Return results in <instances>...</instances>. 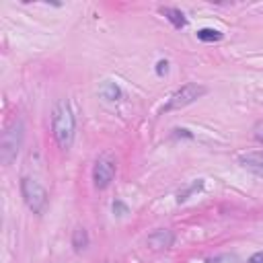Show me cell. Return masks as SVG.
Segmentation results:
<instances>
[{
    "label": "cell",
    "mask_w": 263,
    "mask_h": 263,
    "mask_svg": "<svg viewBox=\"0 0 263 263\" xmlns=\"http://www.w3.org/2000/svg\"><path fill=\"white\" fill-rule=\"evenodd\" d=\"M166 70H168V62H166V60H160V62L156 64V74L162 76V74H166Z\"/></svg>",
    "instance_id": "14"
},
{
    "label": "cell",
    "mask_w": 263,
    "mask_h": 263,
    "mask_svg": "<svg viewBox=\"0 0 263 263\" xmlns=\"http://www.w3.org/2000/svg\"><path fill=\"white\" fill-rule=\"evenodd\" d=\"M208 92L205 86L201 84H195V82H189V84H183L179 90H175L171 95V99L166 101V105L162 107V113H168V111H177V109H183L191 103H195L199 97H203Z\"/></svg>",
    "instance_id": "4"
},
{
    "label": "cell",
    "mask_w": 263,
    "mask_h": 263,
    "mask_svg": "<svg viewBox=\"0 0 263 263\" xmlns=\"http://www.w3.org/2000/svg\"><path fill=\"white\" fill-rule=\"evenodd\" d=\"M21 193H23V199H25L27 208L33 214H43L47 210V191L33 177H23L21 179Z\"/></svg>",
    "instance_id": "3"
},
{
    "label": "cell",
    "mask_w": 263,
    "mask_h": 263,
    "mask_svg": "<svg viewBox=\"0 0 263 263\" xmlns=\"http://www.w3.org/2000/svg\"><path fill=\"white\" fill-rule=\"evenodd\" d=\"M173 240H175V236H173L171 230L158 228V230H154V232L148 236V247L154 249V251H164V249L173 247Z\"/></svg>",
    "instance_id": "7"
},
{
    "label": "cell",
    "mask_w": 263,
    "mask_h": 263,
    "mask_svg": "<svg viewBox=\"0 0 263 263\" xmlns=\"http://www.w3.org/2000/svg\"><path fill=\"white\" fill-rule=\"evenodd\" d=\"M158 10H160L162 16H166V18L173 23L175 29H183V27L187 25V18H185V14H183L179 8H173V6H160Z\"/></svg>",
    "instance_id": "8"
},
{
    "label": "cell",
    "mask_w": 263,
    "mask_h": 263,
    "mask_svg": "<svg viewBox=\"0 0 263 263\" xmlns=\"http://www.w3.org/2000/svg\"><path fill=\"white\" fill-rule=\"evenodd\" d=\"M99 92H101L107 101H117V99L121 97V90H119V86H117L115 82H105Z\"/></svg>",
    "instance_id": "9"
},
{
    "label": "cell",
    "mask_w": 263,
    "mask_h": 263,
    "mask_svg": "<svg viewBox=\"0 0 263 263\" xmlns=\"http://www.w3.org/2000/svg\"><path fill=\"white\" fill-rule=\"evenodd\" d=\"M51 132L53 138L58 142V146L62 150H70L72 142H74V132H76V121H74V113L70 109V103L66 99H60L53 107L51 113Z\"/></svg>",
    "instance_id": "1"
},
{
    "label": "cell",
    "mask_w": 263,
    "mask_h": 263,
    "mask_svg": "<svg viewBox=\"0 0 263 263\" xmlns=\"http://www.w3.org/2000/svg\"><path fill=\"white\" fill-rule=\"evenodd\" d=\"M249 263H263V251H259V253H255V255H251V259H249Z\"/></svg>",
    "instance_id": "15"
},
{
    "label": "cell",
    "mask_w": 263,
    "mask_h": 263,
    "mask_svg": "<svg viewBox=\"0 0 263 263\" xmlns=\"http://www.w3.org/2000/svg\"><path fill=\"white\" fill-rule=\"evenodd\" d=\"M197 39L199 41H205V43H214V41H220L222 39V33L216 31V29H199L197 31Z\"/></svg>",
    "instance_id": "11"
},
{
    "label": "cell",
    "mask_w": 263,
    "mask_h": 263,
    "mask_svg": "<svg viewBox=\"0 0 263 263\" xmlns=\"http://www.w3.org/2000/svg\"><path fill=\"white\" fill-rule=\"evenodd\" d=\"M23 138H25L23 121L21 119H12L4 127L2 136H0V160L4 164H10L16 158V154H18V150L23 146Z\"/></svg>",
    "instance_id": "2"
},
{
    "label": "cell",
    "mask_w": 263,
    "mask_h": 263,
    "mask_svg": "<svg viewBox=\"0 0 263 263\" xmlns=\"http://www.w3.org/2000/svg\"><path fill=\"white\" fill-rule=\"evenodd\" d=\"M115 171H117V162L111 154H101L97 160H95V166H92V183L97 189H107L115 177Z\"/></svg>",
    "instance_id": "5"
},
{
    "label": "cell",
    "mask_w": 263,
    "mask_h": 263,
    "mask_svg": "<svg viewBox=\"0 0 263 263\" xmlns=\"http://www.w3.org/2000/svg\"><path fill=\"white\" fill-rule=\"evenodd\" d=\"M253 136H255V140H257L259 144H263V119L255 123V127H253Z\"/></svg>",
    "instance_id": "12"
},
{
    "label": "cell",
    "mask_w": 263,
    "mask_h": 263,
    "mask_svg": "<svg viewBox=\"0 0 263 263\" xmlns=\"http://www.w3.org/2000/svg\"><path fill=\"white\" fill-rule=\"evenodd\" d=\"M113 212H115L117 216H125V214H127V205H123L121 201H115V203H113Z\"/></svg>",
    "instance_id": "13"
},
{
    "label": "cell",
    "mask_w": 263,
    "mask_h": 263,
    "mask_svg": "<svg viewBox=\"0 0 263 263\" xmlns=\"http://www.w3.org/2000/svg\"><path fill=\"white\" fill-rule=\"evenodd\" d=\"M72 245H74V249L80 253L82 249H86V245H88V234H86V230L84 228H76L74 230V234H72Z\"/></svg>",
    "instance_id": "10"
},
{
    "label": "cell",
    "mask_w": 263,
    "mask_h": 263,
    "mask_svg": "<svg viewBox=\"0 0 263 263\" xmlns=\"http://www.w3.org/2000/svg\"><path fill=\"white\" fill-rule=\"evenodd\" d=\"M238 162L242 168L251 171L257 177H263V150H251L238 156Z\"/></svg>",
    "instance_id": "6"
}]
</instances>
